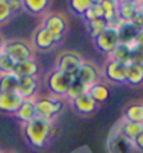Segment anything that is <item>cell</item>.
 Masks as SVG:
<instances>
[{
    "label": "cell",
    "mask_w": 143,
    "mask_h": 153,
    "mask_svg": "<svg viewBox=\"0 0 143 153\" xmlns=\"http://www.w3.org/2000/svg\"><path fill=\"white\" fill-rule=\"evenodd\" d=\"M24 137L33 148H43L52 135V121L35 117L24 124Z\"/></svg>",
    "instance_id": "obj_1"
},
{
    "label": "cell",
    "mask_w": 143,
    "mask_h": 153,
    "mask_svg": "<svg viewBox=\"0 0 143 153\" xmlns=\"http://www.w3.org/2000/svg\"><path fill=\"white\" fill-rule=\"evenodd\" d=\"M0 53L7 54L14 63H21L32 59V48L31 45L24 39H11L6 40Z\"/></svg>",
    "instance_id": "obj_2"
},
{
    "label": "cell",
    "mask_w": 143,
    "mask_h": 153,
    "mask_svg": "<svg viewBox=\"0 0 143 153\" xmlns=\"http://www.w3.org/2000/svg\"><path fill=\"white\" fill-rule=\"evenodd\" d=\"M75 76L68 75V74L60 73L57 70L52 71L46 78V86H47L49 92L56 95V96H65L70 85L74 82Z\"/></svg>",
    "instance_id": "obj_3"
},
{
    "label": "cell",
    "mask_w": 143,
    "mask_h": 153,
    "mask_svg": "<svg viewBox=\"0 0 143 153\" xmlns=\"http://www.w3.org/2000/svg\"><path fill=\"white\" fill-rule=\"evenodd\" d=\"M63 109L61 100L53 99V97H40L35 100V111L36 117L43 118V120L52 121Z\"/></svg>",
    "instance_id": "obj_4"
},
{
    "label": "cell",
    "mask_w": 143,
    "mask_h": 153,
    "mask_svg": "<svg viewBox=\"0 0 143 153\" xmlns=\"http://www.w3.org/2000/svg\"><path fill=\"white\" fill-rule=\"evenodd\" d=\"M82 61H84V59L81 57L79 53L71 52V50L63 52L56 61V70L60 71V73L75 76L78 68H79L81 64H82Z\"/></svg>",
    "instance_id": "obj_5"
},
{
    "label": "cell",
    "mask_w": 143,
    "mask_h": 153,
    "mask_svg": "<svg viewBox=\"0 0 143 153\" xmlns=\"http://www.w3.org/2000/svg\"><path fill=\"white\" fill-rule=\"evenodd\" d=\"M42 27L44 29H47L49 32L52 33L53 36L57 39V42L63 39V35L67 29V20L63 14L59 13H50L43 18Z\"/></svg>",
    "instance_id": "obj_6"
},
{
    "label": "cell",
    "mask_w": 143,
    "mask_h": 153,
    "mask_svg": "<svg viewBox=\"0 0 143 153\" xmlns=\"http://www.w3.org/2000/svg\"><path fill=\"white\" fill-rule=\"evenodd\" d=\"M93 40H95L96 48L99 49L100 52L108 53V54H111L113 50L119 45L118 33H117V29L114 28H106L99 36H96Z\"/></svg>",
    "instance_id": "obj_7"
},
{
    "label": "cell",
    "mask_w": 143,
    "mask_h": 153,
    "mask_svg": "<svg viewBox=\"0 0 143 153\" xmlns=\"http://www.w3.org/2000/svg\"><path fill=\"white\" fill-rule=\"evenodd\" d=\"M75 79L79 81L82 85H85L86 88L92 86L93 84L97 82L99 79V71H97V67H96L93 63L90 61H82L81 67L78 68L75 74Z\"/></svg>",
    "instance_id": "obj_8"
},
{
    "label": "cell",
    "mask_w": 143,
    "mask_h": 153,
    "mask_svg": "<svg viewBox=\"0 0 143 153\" xmlns=\"http://www.w3.org/2000/svg\"><path fill=\"white\" fill-rule=\"evenodd\" d=\"M56 43H59L57 39L49 32L47 29H44L42 25L38 27V28L35 29L33 35H32V45H33V48H36L38 50H40V52H44V50L52 49Z\"/></svg>",
    "instance_id": "obj_9"
},
{
    "label": "cell",
    "mask_w": 143,
    "mask_h": 153,
    "mask_svg": "<svg viewBox=\"0 0 143 153\" xmlns=\"http://www.w3.org/2000/svg\"><path fill=\"white\" fill-rule=\"evenodd\" d=\"M106 76L114 84H127V65L110 59L106 64Z\"/></svg>",
    "instance_id": "obj_10"
},
{
    "label": "cell",
    "mask_w": 143,
    "mask_h": 153,
    "mask_svg": "<svg viewBox=\"0 0 143 153\" xmlns=\"http://www.w3.org/2000/svg\"><path fill=\"white\" fill-rule=\"evenodd\" d=\"M24 99L18 93H0V111L16 114Z\"/></svg>",
    "instance_id": "obj_11"
},
{
    "label": "cell",
    "mask_w": 143,
    "mask_h": 153,
    "mask_svg": "<svg viewBox=\"0 0 143 153\" xmlns=\"http://www.w3.org/2000/svg\"><path fill=\"white\" fill-rule=\"evenodd\" d=\"M38 91V79L36 76H24L18 81V95L24 100L33 99Z\"/></svg>",
    "instance_id": "obj_12"
},
{
    "label": "cell",
    "mask_w": 143,
    "mask_h": 153,
    "mask_svg": "<svg viewBox=\"0 0 143 153\" xmlns=\"http://www.w3.org/2000/svg\"><path fill=\"white\" fill-rule=\"evenodd\" d=\"M139 10L138 3L133 1H117V18L121 22H131Z\"/></svg>",
    "instance_id": "obj_13"
},
{
    "label": "cell",
    "mask_w": 143,
    "mask_h": 153,
    "mask_svg": "<svg viewBox=\"0 0 143 153\" xmlns=\"http://www.w3.org/2000/svg\"><path fill=\"white\" fill-rule=\"evenodd\" d=\"M72 106H74L75 111H78L79 114H84V116H87V114L93 113L96 110L97 103L86 92L84 95H81L79 97H76L75 100H72Z\"/></svg>",
    "instance_id": "obj_14"
},
{
    "label": "cell",
    "mask_w": 143,
    "mask_h": 153,
    "mask_svg": "<svg viewBox=\"0 0 143 153\" xmlns=\"http://www.w3.org/2000/svg\"><path fill=\"white\" fill-rule=\"evenodd\" d=\"M39 68H38V63L33 59L31 60H25L21 63H16L13 74L17 75L18 78H24V76H36Z\"/></svg>",
    "instance_id": "obj_15"
},
{
    "label": "cell",
    "mask_w": 143,
    "mask_h": 153,
    "mask_svg": "<svg viewBox=\"0 0 143 153\" xmlns=\"http://www.w3.org/2000/svg\"><path fill=\"white\" fill-rule=\"evenodd\" d=\"M16 118L18 121H21L22 124H27L31 120H33L36 117V111H35V100L29 99V100H24L21 103L20 109L16 111Z\"/></svg>",
    "instance_id": "obj_16"
},
{
    "label": "cell",
    "mask_w": 143,
    "mask_h": 153,
    "mask_svg": "<svg viewBox=\"0 0 143 153\" xmlns=\"http://www.w3.org/2000/svg\"><path fill=\"white\" fill-rule=\"evenodd\" d=\"M18 81L20 78L10 74H0V93H18Z\"/></svg>",
    "instance_id": "obj_17"
},
{
    "label": "cell",
    "mask_w": 143,
    "mask_h": 153,
    "mask_svg": "<svg viewBox=\"0 0 143 153\" xmlns=\"http://www.w3.org/2000/svg\"><path fill=\"white\" fill-rule=\"evenodd\" d=\"M117 33H118V43L127 45L135 39L136 33H138V29L131 22H121L118 29H117Z\"/></svg>",
    "instance_id": "obj_18"
},
{
    "label": "cell",
    "mask_w": 143,
    "mask_h": 153,
    "mask_svg": "<svg viewBox=\"0 0 143 153\" xmlns=\"http://www.w3.org/2000/svg\"><path fill=\"white\" fill-rule=\"evenodd\" d=\"M87 95L96 102V103H103L108 99L110 96V91L104 84H100V82H96L92 86L87 88Z\"/></svg>",
    "instance_id": "obj_19"
},
{
    "label": "cell",
    "mask_w": 143,
    "mask_h": 153,
    "mask_svg": "<svg viewBox=\"0 0 143 153\" xmlns=\"http://www.w3.org/2000/svg\"><path fill=\"white\" fill-rule=\"evenodd\" d=\"M119 132L122 134L127 139L133 141V139H135L139 134L143 132V123H132V121H125V123L121 125Z\"/></svg>",
    "instance_id": "obj_20"
},
{
    "label": "cell",
    "mask_w": 143,
    "mask_h": 153,
    "mask_svg": "<svg viewBox=\"0 0 143 153\" xmlns=\"http://www.w3.org/2000/svg\"><path fill=\"white\" fill-rule=\"evenodd\" d=\"M143 82V67L138 64H129L127 67V84L136 86Z\"/></svg>",
    "instance_id": "obj_21"
},
{
    "label": "cell",
    "mask_w": 143,
    "mask_h": 153,
    "mask_svg": "<svg viewBox=\"0 0 143 153\" xmlns=\"http://www.w3.org/2000/svg\"><path fill=\"white\" fill-rule=\"evenodd\" d=\"M131 54L132 53L128 50V48L125 45H118L111 53V60H114V61H117V63H119V64H124L128 67L129 64H132Z\"/></svg>",
    "instance_id": "obj_22"
},
{
    "label": "cell",
    "mask_w": 143,
    "mask_h": 153,
    "mask_svg": "<svg viewBox=\"0 0 143 153\" xmlns=\"http://www.w3.org/2000/svg\"><path fill=\"white\" fill-rule=\"evenodd\" d=\"M47 0H24L22 1V10L31 14H42L47 8Z\"/></svg>",
    "instance_id": "obj_23"
},
{
    "label": "cell",
    "mask_w": 143,
    "mask_h": 153,
    "mask_svg": "<svg viewBox=\"0 0 143 153\" xmlns=\"http://www.w3.org/2000/svg\"><path fill=\"white\" fill-rule=\"evenodd\" d=\"M92 3H93L92 0H71V1L68 3V6L71 8V11L75 13L76 16L85 17L86 11L90 8Z\"/></svg>",
    "instance_id": "obj_24"
},
{
    "label": "cell",
    "mask_w": 143,
    "mask_h": 153,
    "mask_svg": "<svg viewBox=\"0 0 143 153\" xmlns=\"http://www.w3.org/2000/svg\"><path fill=\"white\" fill-rule=\"evenodd\" d=\"M125 120L132 123H143V105H132L125 110Z\"/></svg>",
    "instance_id": "obj_25"
},
{
    "label": "cell",
    "mask_w": 143,
    "mask_h": 153,
    "mask_svg": "<svg viewBox=\"0 0 143 153\" xmlns=\"http://www.w3.org/2000/svg\"><path fill=\"white\" fill-rule=\"evenodd\" d=\"M86 25H87V31H89V33H90V36L93 38V39H95L96 36H99L100 33L107 28L106 21L102 20V18H95V20L86 21Z\"/></svg>",
    "instance_id": "obj_26"
},
{
    "label": "cell",
    "mask_w": 143,
    "mask_h": 153,
    "mask_svg": "<svg viewBox=\"0 0 143 153\" xmlns=\"http://www.w3.org/2000/svg\"><path fill=\"white\" fill-rule=\"evenodd\" d=\"M87 92V88L85 85H82L79 81L74 79L71 85H70V88H68L67 93H65V96L70 99V100H75L76 97H79L81 95H84V93Z\"/></svg>",
    "instance_id": "obj_27"
},
{
    "label": "cell",
    "mask_w": 143,
    "mask_h": 153,
    "mask_svg": "<svg viewBox=\"0 0 143 153\" xmlns=\"http://www.w3.org/2000/svg\"><path fill=\"white\" fill-rule=\"evenodd\" d=\"M84 18L86 21L95 20V18H102V20H103V8H102L100 1H93V3H92L90 8L86 11Z\"/></svg>",
    "instance_id": "obj_28"
},
{
    "label": "cell",
    "mask_w": 143,
    "mask_h": 153,
    "mask_svg": "<svg viewBox=\"0 0 143 153\" xmlns=\"http://www.w3.org/2000/svg\"><path fill=\"white\" fill-rule=\"evenodd\" d=\"M16 63L4 53H0V74H10L13 73Z\"/></svg>",
    "instance_id": "obj_29"
},
{
    "label": "cell",
    "mask_w": 143,
    "mask_h": 153,
    "mask_svg": "<svg viewBox=\"0 0 143 153\" xmlns=\"http://www.w3.org/2000/svg\"><path fill=\"white\" fill-rule=\"evenodd\" d=\"M10 18H11V13L8 8L7 0H0V25L7 22Z\"/></svg>",
    "instance_id": "obj_30"
},
{
    "label": "cell",
    "mask_w": 143,
    "mask_h": 153,
    "mask_svg": "<svg viewBox=\"0 0 143 153\" xmlns=\"http://www.w3.org/2000/svg\"><path fill=\"white\" fill-rule=\"evenodd\" d=\"M131 61H132V64H138L143 67V50L142 49H136L135 52H132Z\"/></svg>",
    "instance_id": "obj_31"
},
{
    "label": "cell",
    "mask_w": 143,
    "mask_h": 153,
    "mask_svg": "<svg viewBox=\"0 0 143 153\" xmlns=\"http://www.w3.org/2000/svg\"><path fill=\"white\" fill-rule=\"evenodd\" d=\"M7 4H8V8H10V13L13 14H17L22 10V1L20 0H7Z\"/></svg>",
    "instance_id": "obj_32"
},
{
    "label": "cell",
    "mask_w": 143,
    "mask_h": 153,
    "mask_svg": "<svg viewBox=\"0 0 143 153\" xmlns=\"http://www.w3.org/2000/svg\"><path fill=\"white\" fill-rule=\"evenodd\" d=\"M131 24L135 27L138 31H140V29H143V13L140 11V10H138V13L135 14V17L132 18Z\"/></svg>",
    "instance_id": "obj_33"
},
{
    "label": "cell",
    "mask_w": 143,
    "mask_h": 153,
    "mask_svg": "<svg viewBox=\"0 0 143 153\" xmlns=\"http://www.w3.org/2000/svg\"><path fill=\"white\" fill-rule=\"evenodd\" d=\"M135 43L138 46V49H142L143 50V29L138 31V33H136V36H135Z\"/></svg>",
    "instance_id": "obj_34"
},
{
    "label": "cell",
    "mask_w": 143,
    "mask_h": 153,
    "mask_svg": "<svg viewBox=\"0 0 143 153\" xmlns=\"http://www.w3.org/2000/svg\"><path fill=\"white\" fill-rule=\"evenodd\" d=\"M133 143H135L136 148H138L139 150H143V132L139 134V135L133 139Z\"/></svg>",
    "instance_id": "obj_35"
},
{
    "label": "cell",
    "mask_w": 143,
    "mask_h": 153,
    "mask_svg": "<svg viewBox=\"0 0 143 153\" xmlns=\"http://www.w3.org/2000/svg\"><path fill=\"white\" fill-rule=\"evenodd\" d=\"M4 42H6V40H4L3 35H1V33H0V50H1V48H3V45H4Z\"/></svg>",
    "instance_id": "obj_36"
},
{
    "label": "cell",
    "mask_w": 143,
    "mask_h": 153,
    "mask_svg": "<svg viewBox=\"0 0 143 153\" xmlns=\"http://www.w3.org/2000/svg\"><path fill=\"white\" fill-rule=\"evenodd\" d=\"M138 6H139V10L143 13V1H140V3H138Z\"/></svg>",
    "instance_id": "obj_37"
},
{
    "label": "cell",
    "mask_w": 143,
    "mask_h": 153,
    "mask_svg": "<svg viewBox=\"0 0 143 153\" xmlns=\"http://www.w3.org/2000/svg\"><path fill=\"white\" fill-rule=\"evenodd\" d=\"M1 153H10V152H1Z\"/></svg>",
    "instance_id": "obj_38"
},
{
    "label": "cell",
    "mask_w": 143,
    "mask_h": 153,
    "mask_svg": "<svg viewBox=\"0 0 143 153\" xmlns=\"http://www.w3.org/2000/svg\"><path fill=\"white\" fill-rule=\"evenodd\" d=\"M0 153H1V152H0Z\"/></svg>",
    "instance_id": "obj_39"
}]
</instances>
